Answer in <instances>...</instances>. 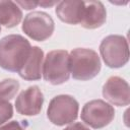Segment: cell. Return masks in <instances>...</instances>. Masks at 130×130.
<instances>
[{
    "mask_svg": "<svg viewBox=\"0 0 130 130\" xmlns=\"http://www.w3.org/2000/svg\"><path fill=\"white\" fill-rule=\"evenodd\" d=\"M17 5H20L22 8L26 9V10H29V9H32L35 8L36 6L39 5V2L37 1H17L15 2Z\"/></svg>",
    "mask_w": 130,
    "mask_h": 130,
    "instance_id": "cell-17",
    "label": "cell"
},
{
    "mask_svg": "<svg viewBox=\"0 0 130 130\" xmlns=\"http://www.w3.org/2000/svg\"><path fill=\"white\" fill-rule=\"evenodd\" d=\"M0 130H24L21 125L16 122V121H12V122H9L7 124H5L4 126H2L0 128Z\"/></svg>",
    "mask_w": 130,
    "mask_h": 130,
    "instance_id": "cell-16",
    "label": "cell"
},
{
    "mask_svg": "<svg viewBox=\"0 0 130 130\" xmlns=\"http://www.w3.org/2000/svg\"><path fill=\"white\" fill-rule=\"evenodd\" d=\"M78 110V103L73 96L61 94L51 100L47 110V116L53 124L63 126L76 120Z\"/></svg>",
    "mask_w": 130,
    "mask_h": 130,
    "instance_id": "cell-5",
    "label": "cell"
},
{
    "mask_svg": "<svg viewBox=\"0 0 130 130\" xmlns=\"http://www.w3.org/2000/svg\"><path fill=\"white\" fill-rule=\"evenodd\" d=\"M103 95L111 104L124 107L130 103L129 85L127 81L119 76H111L103 86Z\"/></svg>",
    "mask_w": 130,
    "mask_h": 130,
    "instance_id": "cell-9",
    "label": "cell"
},
{
    "mask_svg": "<svg viewBox=\"0 0 130 130\" xmlns=\"http://www.w3.org/2000/svg\"><path fill=\"white\" fill-rule=\"evenodd\" d=\"M44 103V95L41 89L34 85L22 90L15 101L16 111L24 116L38 115Z\"/></svg>",
    "mask_w": 130,
    "mask_h": 130,
    "instance_id": "cell-8",
    "label": "cell"
},
{
    "mask_svg": "<svg viewBox=\"0 0 130 130\" xmlns=\"http://www.w3.org/2000/svg\"><path fill=\"white\" fill-rule=\"evenodd\" d=\"M31 46L20 35H9L0 40V67L18 72L29 56Z\"/></svg>",
    "mask_w": 130,
    "mask_h": 130,
    "instance_id": "cell-1",
    "label": "cell"
},
{
    "mask_svg": "<svg viewBox=\"0 0 130 130\" xmlns=\"http://www.w3.org/2000/svg\"><path fill=\"white\" fill-rule=\"evenodd\" d=\"M13 116L12 105L8 102H0V125L7 122Z\"/></svg>",
    "mask_w": 130,
    "mask_h": 130,
    "instance_id": "cell-15",
    "label": "cell"
},
{
    "mask_svg": "<svg viewBox=\"0 0 130 130\" xmlns=\"http://www.w3.org/2000/svg\"><path fill=\"white\" fill-rule=\"evenodd\" d=\"M44 62V52L37 46L31 47L28 58L22 68L18 71L21 78L25 80H38L42 76Z\"/></svg>",
    "mask_w": 130,
    "mask_h": 130,
    "instance_id": "cell-11",
    "label": "cell"
},
{
    "mask_svg": "<svg viewBox=\"0 0 130 130\" xmlns=\"http://www.w3.org/2000/svg\"><path fill=\"white\" fill-rule=\"evenodd\" d=\"M84 1H62L57 4L56 14L68 24H79L82 18Z\"/></svg>",
    "mask_w": 130,
    "mask_h": 130,
    "instance_id": "cell-12",
    "label": "cell"
},
{
    "mask_svg": "<svg viewBox=\"0 0 130 130\" xmlns=\"http://www.w3.org/2000/svg\"><path fill=\"white\" fill-rule=\"evenodd\" d=\"M107 19V11L101 1H84V8L80 25L84 28L93 29L101 27Z\"/></svg>",
    "mask_w": 130,
    "mask_h": 130,
    "instance_id": "cell-10",
    "label": "cell"
},
{
    "mask_svg": "<svg viewBox=\"0 0 130 130\" xmlns=\"http://www.w3.org/2000/svg\"><path fill=\"white\" fill-rule=\"evenodd\" d=\"M42 74L46 81L54 85L66 82L70 76L68 52L65 50L49 52L43 62Z\"/></svg>",
    "mask_w": 130,
    "mask_h": 130,
    "instance_id": "cell-3",
    "label": "cell"
},
{
    "mask_svg": "<svg viewBox=\"0 0 130 130\" xmlns=\"http://www.w3.org/2000/svg\"><path fill=\"white\" fill-rule=\"evenodd\" d=\"M101 56L111 68L123 67L129 60V46L126 38L118 35L106 37L100 45Z\"/></svg>",
    "mask_w": 130,
    "mask_h": 130,
    "instance_id": "cell-4",
    "label": "cell"
},
{
    "mask_svg": "<svg viewBox=\"0 0 130 130\" xmlns=\"http://www.w3.org/2000/svg\"><path fill=\"white\" fill-rule=\"evenodd\" d=\"M69 69L74 79L89 80L95 77L101 70L100 57L91 49H74L69 54Z\"/></svg>",
    "mask_w": 130,
    "mask_h": 130,
    "instance_id": "cell-2",
    "label": "cell"
},
{
    "mask_svg": "<svg viewBox=\"0 0 130 130\" xmlns=\"http://www.w3.org/2000/svg\"><path fill=\"white\" fill-rule=\"evenodd\" d=\"M56 3L57 2H39V5H41V6H52Z\"/></svg>",
    "mask_w": 130,
    "mask_h": 130,
    "instance_id": "cell-19",
    "label": "cell"
},
{
    "mask_svg": "<svg viewBox=\"0 0 130 130\" xmlns=\"http://www.w3.org/2000/svg\"><path fill=\"white\" fill-rule=\"evenodd\" d=\"M64 130H89V129L81 123H74V124H71L68 127H66Z\"/></svg>",
    "mask_w": 130,
    "mask_h": 130,
    "instance_id": "cell-18",
    "label": "cell"
},
{
    "mask_svg": "<svg viewBox=\"0 0 130 130\" xmlns=\"http://www.w3.org/2000/svg\"><path fill=\"white\" fill-rule=\"evenodd\" d=\"M54 20L43 11H34L28 13L22 22V30L30 39L43 42L49 39L54 31Z\"/></svg>",
    "mask_w": 130,
    "mask_h": 130,
    "instance_id": "cell-7",
    "label": "cell"
},
{
    "mask_svg": "<svg viewBox=\"0 0 130 130\" xmlns=\"http://www.w3.org/2000/svg\"><path fill=\"white\" fill-rule=\"evenodd\" d=\"M19 89L17 80L8 78L0 81V102H8L11 100Z\"/></svg>",
    "mask_w": 130,
    "mask_h": 130,
    "instance_id": "cell-14",
    "label": "cell"
},
{
    "mask_svg": "<svg viewBox=\"0 0 130 130\" xmlns=\"http://www.w3.org/2000/svg\"><path fill=\"white\" fill-rule=\"evenodd\" d=\"M22 18V11L15 2L0 0V25L4 27L16 26Z\"/></svg>",
    "mask_w": 130,
    "mask_h": 130,
    "instance_id": "cell-13",
    "label": "cell"
},
{
    "mask_svg": "<svg viewBox=\"0 0 130 130\" xmlns=\"http://www.w3.org/2000/svg\"><path fill=\"white\" fill-rule=\"evenodd\" d=\"M115 117L114 108L103 100H93L86 103L81 111V120L94 129L109 125Z\"/></svg>",
    "mask_w": 130,
    "mask_h": 130,
    "instance_id": "cell-6",
    "label": "cell"
}]
</instances>
